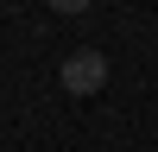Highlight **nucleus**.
<instances>
[{"instance_id":"f257e3e1","label":"nucleus","mask_w":158,"mask_h":152,"mask_svg":"<svg viewBox=\"0 0 158 152\" xmlns=\"http://www.w3.org/2000/svg\"><path fill=\"white\" fill-rule=\"evenodd\" d=\"M57 76H63L70 95H101V89H108V57H101V51H70Z\"/></svg>"},{"instance_id":"f03ea898","label":"nucleus","mask_w":158,"mask_h":152,"mask_svg":"<svg viewBox=\"0 0 158 152\" xmlns=\"http://www.w3.org/2000/svg\"><path fill=\"white\" fill-rule=\"evenodd\" d=\"M44 6H51V13H89L95 0H44Z\"/></svg>"}]
</instances>
